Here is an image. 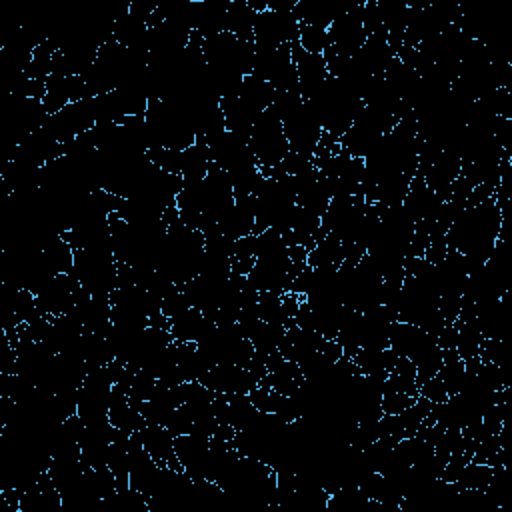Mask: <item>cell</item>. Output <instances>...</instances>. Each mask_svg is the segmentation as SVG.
I'll use <instances>...</instances> for the list:
<instances>
[{
    "label": "cell",
    "instance_id": "1",
    "mask_svg": "<svg viewBox=\"0 0 512 512\" xmlns=\"http://www.w3.org/2000/svg\"><path fill=\"white\" fill-rule=\"evenodd\" d=\"M308 104L312 106L324 134L334 140L342 138L364 108L360 94L334 76L326 78V82L308 98Z\"/></svg>",
    "mask_w": 512,
    "mask_h": 512
},
{
    "label": "cell",
    "instance_id": "10",
    "mask_svg": "<svg viewBox=\"0 0 512 512\" xmlns=\"http://www.w3.org/2000/svg\"><path fill=\"white\" fill-rule=\"evenodd\" d=\"M298 46H300L302 50H306L308 54H318V56H322V54L330 48L328 28H318V26L300 24Z\"/></svg>",
    "mask_w": 512,
    "mask_h": 512
},
{
    "label": "cell",
    "instance_id": "9",
    "mask_svg": "<svg viewBox=\"0 0 512 512\" xmlns=\"http://www.w3.org/2000/svg\"><path fill=\"white\" fill-rule=\"evenodd\" d=\"M254 20L256 12L248 2H230L226 12V32L244 42H254Z\"/></svg>",
    "mask_w": 512,
    "mask_h": 512
},
{
    "label": "cell",
    "instance_id": "3",
    "mask_svg": "<svg viewBox=\"0 0 512 512\" xmlns=\"http://www.w3.org/2000/svg\"><path fill=\"white\" fill-rule=\"evenodd\" d=\"M300 22L292 10H262L254 20V46H292L298 42Z\"/></svg>",
    "mask_w": 512,
    "mask_h": 512
},
{
    "label": "cell",
    "instance_id": "4",
    "mask_svg": "<svg viewBox=\"0 0 512 512\" xmlns=\"http://www.w3.org/2000/svg\"><path fill=\"white\" fill-rule=\"evenodd\" d=\"M362 10H364V4L354 2L344 14H340L328 26V38H330V48L326 50L328 54H334L340 58H350L366 42L368 34L364 30Z\"/></svg>",
    "mask_w": 512,
    "mask_h": 512
},
{
    "label": "cell",
    "instance_id": "7",
    "mask_svg": "<svg viewBox=\"0 0 512 512\" xmlns=\"http://www.w3.org/2000/svg\"><path fill=\"white\" fill-rule=\"evenodd\" d=\"M352 4L354 2H342V0H298L292 12L300 24L328 28Z\"/></svg>",
    "mask_w": 512,
    "mask_h": 512
},
{
    "label": "cell",
    "instance_id": "2",
    "mask_svg": "<svg viewBox=\"0 0 512 512\" xmlns=\"http://www.w3.org/2000/svg\"><path fill=\"white\" fill-rule=\"evenodd\" d=\"M248 146L262 174L268 170H274L290 154V144L286 140L282 120L274 110V106L266 108L254 122L248 138Z\"/></svg>",
    "mask_w": 512,
    "mask_h": 512
},
{
    "label": "cell",
    "instance_id": "6",
    "mask_svg": "<svg viewBox=\"0 0 512 512\" xmlns=\"http://www.w3.org/2000/svg\"><path fill=\"white\" fill-rule=\"evenodd\" d=\"M292 60L296 66V74H298V90L302 94L304 100H308L330 76L328 66L324 56L318 54H308L306 50H302L296 44H292Z\"/></svg>",
    "mask_w": 512,
    "mask_h": 512
},
{
    "label": "cell",
    "instance_id": "5",
    "mask_svg": "<svg viewBox=\"0 0 512 512\" xmlns=\"http://www.w3.org/2000/svg\"><path fill=\"white\" fill-rule=\"evenodd\" d=\"M134 438L142 444V448L150 454V458L160 464L174 470H182L176 450H174V434L162 426V424H144L138 432H134Z\"/></svg>",
    "mask_w": 512,
    "mask_h": 512
},
{
    "label": "cell",
    "instance_id": "8",
    "mask_svg": "<svg viewBox=\"0 0 512 512\" xmlns=\"http://www.w3.org/2000/svg\"><path fill=\"white\" fill-rule=\"evenodd\" d=\"M398 360V354L390 348H360L354 356L352 362L356 364L358 372L370 378H378V380H386L390 370L394 368Z\"/></svg>",
    "mask_w": 512,
    "mask_h": 512
}]
</instances>
